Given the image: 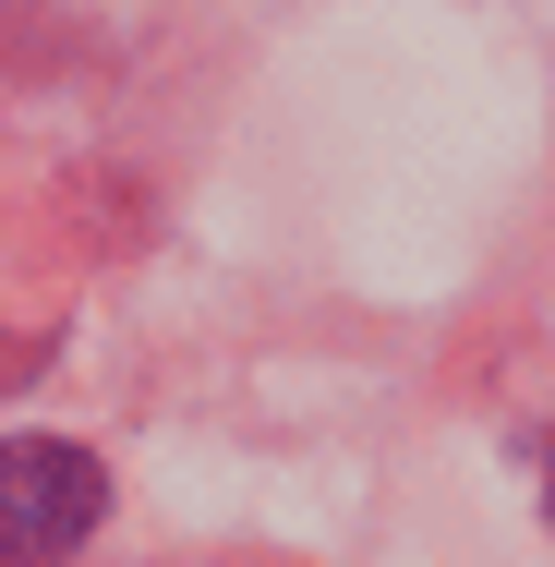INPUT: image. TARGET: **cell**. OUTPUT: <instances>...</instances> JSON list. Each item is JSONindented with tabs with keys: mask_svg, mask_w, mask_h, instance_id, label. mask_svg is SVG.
Instances as JSON below:
<instances>
[{
	"mask_svg": "<svg viewBox=\"0 0 555 567\" xmlns=\"http://www.w3.org/2000/svg\"><path fill=\"white\" fill-rule=\"evenodd\" d=\"M110 519V471L61 435H12L0 447V567H61Z\"/></svg>",
	"mask_w": 555,
	"mask_h": 567,
	"instance_id": "6da1fadb",
	"label": "cell"
}]
</instances>
